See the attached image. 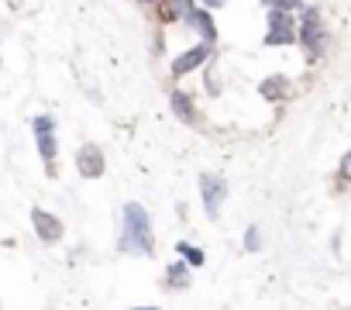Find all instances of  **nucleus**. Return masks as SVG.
Wrapping results in <instances>:
<instances>
[{"label":"nucleus","instance_id":"4be33fe9","mask_svg":"<svg viewBox=\"0 0 351 310\" xmlns=\"http://www.w3.org/2000/svg\"><path fill=\"white\" fill-rule=\"evenodd\" d=\"M21 4H25V0H8V8H14V11H18Z\"/></svg>","mask_w":351,"mask_h":310},{"label":"nucleus","instance_id":"9d476101","mask_svg":"<svg viewBox=\"0 0 351 310\" xmlns=\"http://www.w3.org/2000/svg\"><path fill=\"white\" fill-rule=\"evenodd\" d=\"M186 28L193 32V38H200L204 45H214L217 49V21H214V11L207 8H193V14L186 18Z\"/></svg>","mask_w":351,"mask_h":310},{"label":"nucleus","instance_id":"f03ea898","mask_svg":"<svg viewBox=\"0 0 351 310\" xmlns=\"http://www.w3.org/2000/svg\"><path fill=\"white\" fill-rule=\"evenodd\" d=\"M296 42L303 45V52L310 59H320L330 45V32L324 25V14L317 8H303L300 18H296Z\"/></svg>","mask_w":351,"mask_h":310},{"label":"nucleus","instance_id":"6e6552de","mask_svg":"<svg viewBox=\"0 0 351 310\" xmlns=\"http://www.w3.org/2000/svg\"><path fill=\"white\" fill-rule=\"evenodd\" d=\"M76 169H80L83 180H100V176L107 173V155H104V148L93 145V141L80 145V148H76Z\"/></svg>","mask_w":351,"mask_h":310},{"label":"nucleus","instance_id":"1a4fd4ad","mask_svg":"<svg viewBox=\"0 0 351 310\" xmlns=\"http://www.w3.org/2000/svg\"><path fill=\"white\" fill-rule=\"evenodd\" d=\"M169 110L176 114V121H183V124H190V128L200 124V107H197L193 93L183 90V86H172V90H169Z\"/></svg>","mask_w":351,"mask_h":310},{"label":"nucleus","instance_id":"a211bd4d","mask_svg":"<svg viewBox=\"0 0 351 310\" xmlns=\"http://www.w3.org/2000/svg\"><path fill=\"white\" fill-rule=\"evenodd\" d=\"M269 8H276V11H303V0H269Z\"/></svg>","mask_w":351,"mask_h":310},{"label":"nucleus","instance_id":"39448f33","mask_svg":"<svg viewBox=\"0 0 351 310\" xmlns=\"http://www.w3.org/2000/svg\"><path fill=\"white\" fill-rule=\"evenodd\" d=\"M28 221H32V235L42 241V245H59L66 238V224L56 211H45V207H32L28 211Z\"/></svg>","mask_w":351,"mask_h":310},{"label":"nucleus","instance_id":"9b49d317","mask_svg":"<svg viewBox=\"0 0 351 310\" xmlns=\"http://www.w3.org/2000/svg\"><path fill=\"white\" fill-rule=\"evenodd\" d=\"M162 289H169V293H183V289H190L193 286V269L183 262V259H172L169 265H165V272H162Z\"/></svg>","mask_w":351,"mask_h":310},{"label":"nucleus","instance_id":"aec40b11","mask_svg":"<svg viewBox=\"0 0 351 310\" xmlns=\"http://www.w3.org/2000/svg\"><path fill=\"white\" fill-rule=\"evenodd\" d=\"M131 310H162V307H155V303H141V307H131Z\"/></svg>","mask_w":351,"mask_h":310},{"label":"nucleus","instance_id":"2eb2a0df","mask_svg":"<svg viewBox=\"0 0 351 310\" xmlns=\"http://www.w3.org/2000/svg\"><path fill=\"white\" fill-rule=\"evenodd\" d=\"M241 248H245L248 255H258V252L265 248V238H262V228H258V224H248V228H245Z\"/></svg>","mask_w":351,"mask_h":310},{"label":"nucleus","instance_id":"20e7f679","mask_svg":"<svg viewBox=\"0 0 351 310\" xmlns=\"http://www.w3.org/2000/svg\"><path fill=\"white\" fill-rule=\"evenodd\" d=\"M269 49H282V45H293L296 42V18L289 11H276L269 8L265 14V38H262Z\"/></svg>","mask_w":351,"mask_h":310},{"label":"nucleus","instance_id":"423d86ee","mask_svg":"<svg viewBox=\"0 0 351 310\" xmlns=\"http://www.w3.org/2000/svg\"><path fill=\"white\" fill-rule=\"evenodd\" d=\"M224 200H228V180L217 176V173H204V176H200V204H204V217H207V221H217Z\"/></svg>","mask_w":351,"mask_h":310},{"label":"nucleus","instance_id":"ddd939ff","mask_svg":"<svg viewBox=\"0 0 351 310\" xmlns=\"http://www.w3.org/2000/svg\"><path fill=\"white\" fill-rule=\"evenodd\" d=\"M193 8H197V0H158V4H155L162 25H180V21L186 25V18L193 14Z\"/></svg>","mask_w":351,"mask_h":310},{"label":"nucleus","instance_id":"7ed1b4c3","mask_svg":"<svg viewBox=\"0 0 351 310\" xmlns=\"http://www.w3.org/2000/svg\"><path fill=\"white\" fill-rule=\"evenodd\" d=\"M32 134H35V145H38L45 173L56 176L59 173V131H56V117L52 114H38L32 121Z\"/></svg>","mask_w":351,"mask_h":310},{"label":"nucleus","instance_id":"b1692460","mask_svg":"<svg viewBox=\"0 0 351 310\" xmlns=\"http://www.w3.org/2000/svg\"><path fill=\"white\" fill-rule=\"evenodd\" d=\"M0 310H4V307H0Z\"/></svg>","mask_w":351,"mask_h":310},{"label":"nucleus","instance_id":"4468645a","mask_svg":"<svg viewBox=\"0 0 351 310\" xmlns=\"http://www.w3.org/2000/svg\"><path fill=\"white\" fill-rule=\"evenodd\" d=\"M176 255H180L190 269H204L207 265V252L200 245H190V241H176Z\"/></svg>","mask_w":351,"mask_h":310},{"label":"nucleus","instance_id":"0eeeda50","mask_svg":"<svg viewBox=\"0 0 351 310\" xmlns=\"http://www.w3.org/2000/svg\"><path fill=\"white\" fill-rule=\"evenodd\" d=\"M210 59H217V49H214V45H204V42H197L193 49H186L183 56H176V59H172V66H169V76H172V80H183V76H190V73L204 69Z\"/></svg>","mask_w":351,"mask_h":310},{"label":"nucleus","instance_id":"5701e85b","mask_svg":"<svg viewBox=\"0 0 351 310\" xmlns=\"http://www.w3.org/2000/svg\"><path fill=\"white\" fill-rule=\"evenodd\" d=\"M262 4H265V8H269V0H262Z\"/></svg>","mask_w":351,"mask_h":310},{"label":"nucleus","instance_id":"412c9836","mask_svg":"<svg viewBox=\"0 0 351 310\" xmlns=\"http://www.w3.org/2000/svg\"><path fill=\"white\" fill-rule=\"evenodd\" d=\"M138 4H141V8H155V4H158V0H138Z\"/></svg>","mask_w":351,"mask_h":310},{"label":"nucleus","instance_id":"f257e3e1","mask_svg":"<svg viewBox=\"0 0 351 310\" xmlns=\"http://www.w3.org/2000/svg\"><path fill=\"white\" fill-rule=\"evenodd\" d=\"M117 255H131V259H152V255H155V228H152V214H148L138 200H128V204L121 207Z\"/></svg>","mask_w":351,"mask_h":310},{"label":"nucleus","instance_id":"f8f14e48","mask_svg":"<svg viewBox=\"0 0 351 310\" xmlns=\"http://www.w3.org/2000/svg\"><path fill=\"white\" fill-rule=\"evenodd\" d=\"M258 93H262V100H269V104H286V100L293 97V80L282 76V73H272V76H265V80L258 83Z\"/></svg>","mask_w":351,"mask_h":310},{"label":"nucleus","instance_id":"dca6fc26","mask_svg":"<svg viewBox=\"0 0 351 310\" xmlns=\"http://www.w3.org/2000/svg\"><path fill=\"white\" fill-rule=\"evenodd\" d=\"M204 83H207V90H210V97H217V93H221V86H224V80L217 76V59H210V62L204 66Z\"/></svg>","mask_w":351,"mask_h":310},{"label":"nucleus","instance_id":"6ab92c4d","mask_svg":"<svg viewBox=\"0 0 351 310\" xmlns=\"http://www.w3.org/2000/svg\"><path fill=\"white\" fill-rule=\"evenodd\" d=\"M228 4V0H200V8H207V11H221Z\"/></svg>","mask_w":351,"mask_h":310},{"label":"nucleus","instance_id":"f3484780","mask_svg":"<svg viewBox=\"0 0 351 310\" xmlns=\"http://www.w3.org/2000/svg\"><path fill=\"white\" fill-rule=\"evenodd\" d=\"M337 180L351 187V148H348V152L341 155V163H337Z\"/></svg>","mask_w":351,"mask_h":310}]
</instances>
